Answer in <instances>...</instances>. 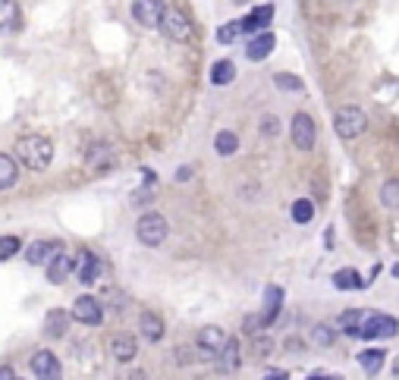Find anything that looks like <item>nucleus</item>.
Segmentation results:
<instances>
[{
  "label": "nucleus",
  "instance_id": "nucleus-13",
  "mask_svg": "<svg viewBox=\"0 0 399 380\" xmlns=\"http://www.w3.org/2000/svg\"><path fill=\"white\" fill-rule=\"evenodd\" d=\"M274 44H277V38L270 35V32H255V35H252V42H248V47H246V57L258 63V60L270 57V51H274Z\"/></svg>",
  "mask_w": 399,
  "mask_h": 380
},
{
  "label": "nucleus",
  "instance_id": "nucleus-17",
  "mask_svg": "<svg viewBox=\"0 0 399 380\" xmlns=\"http://www.w3.org/2000/svg\"><path fill=\"white\" fill-rule=\"evenodd\" d=\"M19 19H23V10L16 0H0V32L19 29Z\"/></svg>",
  "mask_w": 399,
  "mask_h": 380
},
{
  "label": "nucleus",
  "instance_id": "nucleus-25",
  "mask_svg": "<svg viewBox=\"0 0 399 380\" xmlns=\"http://www.w3.org/2000/svg\"><path fill=\"white\" fill-rule=\"evenodd\" d=\"M381 205L387 211H399V179H387L381 186Z\"/></svg>",
  "mask_w": 399,
  "mask_h": 380
},
{
  "label": "nucleus",
  "instance_id": "nucleus-6",
  "mask_svg": "<svg viewBox=\"0 0 399 380\" xmlns=\"http://www.w3.org/2000/svg\"><path fill=\"white\" fill-rule=\"evenodd\" d=\"M289 135H293V145L299 151H311L317 141V126L308 113H296L293 117V126H289Z\"/></svg>",
  "mask_w": 399,
  "mask_h": 380
},
{
  "label": "nucleus",
  "instance_id": "nucleus-31",
  "mask_svg": "<svg viewBox=\"0 0 399 380\" xmlns=\"http://www.w3.org/2000/svg\"><path fill=\"white\" fill-rule=\"evenodd\" d=\"M274 85L277 88H283V91H302V79H296V76H286V72H277L274 76Z\"/></svg>",
  "mask_w": 399,
  "mask_h": 380
},
{
  "label": "nucleus",
  "instance_id": "nucleus-33",
  "mask_svg": "<svg viewBox=\"0 0 399 380\" xmlns=\"http://www.w3.org/2000/svg\"><path fill=\"white\" fill-rule=\"evenodd\" d=\"M261 132H265L267 139H274V135L280 132V120H277V117H265V120H261Z\"/></svg>",
  "mask_w": 399,
  "mask_h": 380
},
{
  "label": "nucleus",
  "instance_id": "nucleus-11",
  "mask_svg": "<svg viewBox=\"0 0 399 380\" xmlns=\"http://www.w3.org/2000/svg\"><path fill=\"white\" fill-rule=\"evenodd\" d=\"M223 343H227V334H223L220 327H201V334H198V349H201V355L205 358H217L220 355V349H223Z\"/></svg>",
  "mask_w": 399,
  "mask_h": 380
},
{
  "label": "nucleus",
  "instance_id": "nucleus-28",
  "mask_svg": "<svg viewBox=\"0 0 399 380\" xmlns=\"http://www.w3.org/2000/svg\"><path fill=\"white\" fill-rule=\"evenodd\" d=\"M311 217H315V205H311L308 198L293 201V220L299 223V227H305V223H311Z\"/></svg>",
  "mask_w": 399,
  "mask_h": 380
},
{
  "label": "nucleus",
  "instance_id": "nucleus-35",
  "mask_svg": "<svg viewBox=\"0 0 399 380\" xmlns=\"http://www.w3.org/2000/svg\"><path fill=\"white\" fill-rule=\"evenodd\" d=\"M13 377H16V371L6 368V365H4V368H0V380H13Z\"/></svg>",
  "mask_w": 399,
  "mask_h": 380
},
{
  "label": "nucleus",
  "instance_id": "nucleus-1",
  "mask_svg": "<svg viewBox=\"0 0 399 380\" xmlns=\"http://www.w3.org/2000/svg\"><path fill=\"white\" fill-rule=\"evenodd\" d=\"M340 334L353 339H393L399 334V321L393 315L371 308H353L340 315Z\"/></svg>",
  "mask_w": 399,
  "mask_h": 380
},
{
  "label": "nucleus",
  "instance_id": "nucleus-4",
  "mask_svg": "<svg viewBox=\"0 0 399 380\" xmlns=\"http://www.w3.org/2000/svg\"><path fill=\"white\" fill-rule=\"evenodd\" d=\"M135 236H139L141 246L158 248L160 242L167 239V220H164L160 214H154V211L141 214V217H139V223H135Z\"/></svg>",
  "mask_w": 399,
  "mask_h": 380
},
{
  "label": "nucleus",
  "instance_id": "nucleus-37",
  "mask_svg": "<svg viewBox=\"0 0 399 380\" xmlns=\"http://www.w3.org/2000/svg\"><path fill=\"white\" fill-rule=\"evenodd\" d=\"M393 374H399V358H396V365H393Z\"/></svg>",
  "mask_w": 399,
  "mask_h": 380
},
{
  "label": "nucleus",
  "instance_id": "nucleus-32",
  "mask_svg": "<svg viewBox=\"0 0 399 380\" xmlns=\"http://www.w3.org/2000/svg\"><path fill=\"white\" fill-rule=\"evenodd\" d=\"M311 339H315V346H324V349H327V346H334V339H336V334L330 327H324V324H317L315 327V334H311Z\"/></svg>",
  "mask_w": 399,
  "mask_h": 380
},
{
  "label": "nucleus",
  "instance_id": "nucleus-16",
  "mask_svg": "<svg viewBox=\"0 0 399 380\" xmlns=\"http://www.w3.org/2000/svg\"><path fill=\"white\" fill-rule=\"evenodd\" d=\"M57 252H63V246H60V242H44V239H42V242H32V246L25 248V261L38 267V264H47V261H51V258L57 255Z\"/></svg>",
  "mask_w": 399,
  "mask_h": 380
},
{
  "label": "nucleus",
  "instance_id": "nucleus-23",
  "mask_svg": "<svg viewBox=\"0 0 399 380\" xmlns=\"http://www.w3.org/2000/svg\"><path fill=\"white\" fill-rule=\"evenodd\" d=\"M16 179H19V167H16V160L6 158V154H0V189L16 186Z\"/></svg>",
  "mask_w": 399,
  "mask_h": 380
},
{
  "label": "nucleus",
  "instance_id": "nucleus-26",
  "mask_svg": "<svg viewBox=\"0 0 399 380\" xmlns=\"http://www.w3.org/2000/svg\"><path fill=\"white\" fill-rule=\"evenodd\" d=\"M214 148H217V154H236L239 151V135L236 132H217V139H214Z\"/></svg>",
  "mask_w": 399,
  "mask_h": 380
},
{
  "label": "nucleus",
  "instance_id": "nucleus-24",
  "mask_svg": "<svg viewBox=\"0 0 399 380\" xmlns=\"http://www.w3.org/2000/svg\"><path fill=\"white\" fill-rule=\"evenodd\" d=\"M236 79V66L229 63V60H217V63L211 66V82L214 85H229Z\"/></svg>",
  "mask_w": 399,
  "mask_h": 380
},
{
  "label": "nucleus",
  "instance_id": "nucleus-5",
  "mask_svg": "<svg viewBox=\"0 0 399 380\" xmlns=\"http://www.w3.org/2000/svg\"><path fill=\"white\" fill-rule=\"evenodd\" d=\"M158 29L164 32V38H170V42H189V38H192V23H189L179 10H170V6L164 10Z\"/></svg>",
  "mask_w": 399,
  "mask_h": 380
},
{
  "label": "nucleus",
  "instance_id": "nucleus-18",
  "mask_svg": "<svg viewBox=\"0 0 399 380\" xmlns=\"http://www.w3.org/2000/svg\"><path fill=\"white\" fill-rule=\"evenodd\" d=\"M110 352H113V358H117L120 365H126V362H132L135 358V336H113V343H110Z\"/></svg>",
  "mask_w": 399,
  "mask_h": 380
},
{
  "label": "nucleus",
  "instance_id": "nucleus-36",
  "mask_svg": "<svg viewBox=\"0 0 399 380\" xmlns=\"http://www.w3.org/2000/svg\"><path fill=\"white\" fill-rule=\"evenodd\" d=\"M390 274H393L396 280H399V264H393V267H390Z\"/></svg>",
  "mask_w": 399,
  "mask_h": 380
},
{
  "label": "nucleus",
  "instance_id": "nucleus-7",
  "mask_svg": "<svg viewBox=\"0 0 399 380\" xmlns=\"http://www.w3.org/2000/svg\"><path fill=\"white\" fill-rule=\"evenodd\" d=\"M72 317L89 324V327H98V324H104V308L94 296H79L76 305H72Z\"/></svg>",
  "mask_w": 399,
  "mask_h": 380
},
{
  "label": "nucleus",
  "instance_id": "nucleus-12",
  "mask_svg": "<svg viewBox=\"0 0 399 380\" xmlns=\"http://www.w3.org/2000/svg\"><path fill=\"white\" fill-rule=\"evenodd\" d=\"M270 19H274V6L265 4V6H255L252 13H248L246 19H242V32L246 35H255V32H265L270 25Z\"/></svg>",
  "mask_w": 399,
  "mask_h": 380
},
{
  "label": "nucleus",
  "instance_id": "nucleus-2",
  "mask_svg": "<svg viewBox=\"0 0 399 380\" xmlns=\"http://www.w3.org/2000/svg\"><path fill=\"white\" fill-rule=\"evenodd\" d=\"M16 154L29 170H47L53 160V145L44 135H25V139H19Z\"/></svg>",
  "mask_w": 399,
  "mask_h": 380
},
{
  "label": "nucleus",
  "instance_id": "nucleus-21",
  "mask_svg": "<svg viewBox=\"0 0 399 380\" xmlns=\"http://www.w3.org/2000/svg\"><path fill=\"white\" fill-rule=\"evenodd\" d=\"M70 317H72V311L53 308L51 315H47V334H51V336H63L66 327H70Z\"/></svg>",
  "mask_w": 399,
  "mask_h": 380
},
{
  "label": "nucleus",
  "instance_id": "nucleus-14",
  "mask_svg": "<svg viewBox=\"0 0 399 380\" xmlns=\"http://www.w3.org/2000/svg\"><path fill=\"white\" fill-rule=\"evenodd\" d=\"M70 274H72V258L66 255V252H57L51 258V261H47V280L51 283H66L70 280Z\"/></svg>",
  "mask_w": 399,
  "mask_h": 380
},
{
  "label": "nucleus",
  "instance_id": "nucleus-9",
  "mask_svg": "<svg viewBox=\"0 0 399 380\" xmlns=\"http://www.w3.org/2000/svg\"><path fill=\"white\" fill-rule=\"evenodd\" d=\"M32 374L42 380H57L60 377V362L51 349H42L32 355Z\"/></svg>",
  "mask_w": 399,
  "mask_h": 380
},
{
  "label": "nucleus",
  "instance_id": "nucleus-8",
  "mask_svg": "<svg viewBox=\"0 0 399 380\" xmlns=\"http://www.w3.org/2000/svg\"><path fill=\"white\" fill-rule=\"evenodd\" d=\"M72 274L79 277V283H94L101 277V258H94L91 252H79L76 261H72Z\"/></svg>",
  "mask_w": 399,
  "mask_h": 380
},
{
  "label": "nucleus",
  "instance_id": "nucleus-27",
  "mask_svg": "<svg viewBox=\"0 0 399 380\" xmlns=\"http://www.w3.org/2000/svg\"><path fill=\"white\" fill-rule=\"evenodd\" d=\"M334 286H336V289H362L365 280L355 274V270L346 267V270H340V274H334Z\"/></svg>",
  "mask_w": 399,
  "mask_h": 380
},
{
  "label": "nucleus",
  "instance_id": "nucleus-30",
  "mask_svg": "<svg viewBox=\"0 0 399 380\" xmlns=\"http://www.w3.org/2000/svg\"><path fill=\"white\" fill-rule=\"evenodd\" d=\"M239 35H246V32H242V19H239V23H229V25H223V29H217V42L220 44H233Z\"/></svg>",
  "mask_w": 399,
  "mask_h": 380
},
{
  "label": "nucleus",
  "instance_id": "nucleus-10",
  "mask_svg": "<svg viewBox=\"0 0 399 380\" xmlns=\"http://www.w3.org/2000/svg\"><path fill=\"white\" fill-rule=\"evenodd\" d=\"M164 10H167L164 0H135L132 4V16L139 19L141 25H158Z\"/></svg>",
  "mask_w": 399,
  "mask_h": 380
},
{
  "label": "nucleus",
  "instance_id": "nucleus-3",
  "mask_svg": "<svg viewBox=\"0 0 399 380\" xmlns=\"http://www.w3.org/2000/svg\"><path fill=\"white\" fill-rule=\"evenodd\" d=\"M368 129V113L362 110V107H340L336 110V117H334V132L340 135L343 141H353L358 139V135Z\"/></svg>",
  "mask_w": 399,
  "mask_h": 380
},
{
  "label": "nucleus",
  "instance_id": "nucleus-20",
  "mask_svg": "<svg viewBox=\"0 0 399 380\" xmlns=\"http://www.w3.org/2000/svg\"><path fill=\"white\" fill-rule=\"evenodd\" d=\"M384 362H387V352L384 349H365L362 355H358V365L365 368V374H377V371L384 368Z\"/></svg>",
  "mask_w": 399,
  "mask_h": 380
},
{
  "label": "nucleus",
  "instance_id": "nucleus-19",
  "mask_svg": "<svg viewBox=\"0 0 399 380\" xmlns=\"http://www.w3.org/2000/svg\"><path fill=\"white\" fill-rule=\"evenodd\" d=\"M220 368L227 371V374H233V371H239V343L236 339H227L220 349Z\"/></svg>",
  "mask_w": 399,
  "mask_h": 380
},
{
  "label": "nucleus",
  "instance_id": "nucleus-22",
  "mask_svg": "<svg viewBox=\"0 0 399 380\" xmlns=\"http://www.w3.org/2000/svg\"><path fill=\"white\" fill-rule=\"evenodd\" d=\"M141 336L151 339V343L164 339V321L158 315H141Z\"/></svg>",
  "mask_w": 399,
  "mask_h": 380
},
{
  "label": "nucleus",
  "instance_id": "nucleus-34",
  "mask_svg": "<svg viewBox=\"0 0 399 380\" xmlns=\"http://www.w3.org/2000/svg\"><path fill=\"white\" fill-rule=\"evenodd\" d=\"M265 327V321H261V315H248L246 317V334H255V330Z\"/></svg>",
  "mask_w": 399,
  "mask_h": 380
},
{
  "label": "nucleus",
  "instance_id": "nucleus-15",
  "mask_svg": "<svg viewBox=\"0 0 399 380\" xmlns=\"http://www.w3.org/2000/svg\"><path fill=\"white\" fill-rule=\"evenodd\" d=\"M280 308H283V289L280 286H267L265 289V308H261V321H265V327L280 317Z\"/></svg>",
  "mask_w": 399,
  "mask_h": 380
},
{
  "label": "nucleus",
  "instance_id": "nucleus-29",
  "mask_svg": "<svg viewBox=\"0 0 399 380\" xmlns=\"http://www.w3.org/2000/svg\"><path fill=\"white\" fill-rule=\"evenodd\" d=\"M19 248H23V242L16 236H0V261H10L13 255H19Z\"/></svg>",
  "mask_w": 399,
  "mask_h": 380
}]
</instances>
